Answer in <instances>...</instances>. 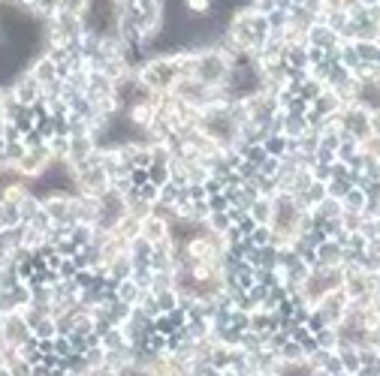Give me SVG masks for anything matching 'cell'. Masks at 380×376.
<instances>
[{
  "instance_id": "cell-36",
  "label": "cell",
  "mask_w": 380,
  "mask_h": 376,
  "mask_svg": "<svg viewBox=\"0 0 380 376\" xmlns=\"http://www.w3.org/2000/svg\"><path fill=\"white\" fill-rule=\"evenodd\" d=\"M27 226L36 229V232H46V235H48V229H52V220H48V214H46L43 208H39L36 214H34L31 220H27Z\"/></svg>"
},
{
  "instance_id": "cell-15",
  "label": "cell",
  "mask_w": 380,
  "mask_h": 376,
  "mask_svg": "<svg viewBox=\"0 0 380 376\" xmlns=\"http://www.w3.org/2000/svg\"><path fill=\"white\" fill-rule=\"evenodd\" d=\"M353 52L359 57V64H380V43H365V39H356Z\"/></svg>"
},
{
  "instance_id": "cell-12",
  "label": "cell",
  "mask_w": 380,
  "mask_h": 376,
  "mask_svg": "<svg viewBox=\"0 0 380 376\" xmlns=\"http://www.w3.org/2000/svg\"><path fill=\"white\" fill-rule=\"evenodd\" d=\"M139 295H142V289H139L133 280H118L115 289H112V298H115L118 304H127V307H136Z\"/></svg>"
},
{
  "instance_id": "cell-5",
  "label": "cell",
  "mask_w": 380,
  "mask_h": 376,
  "mask_svg": "<svg viewBox=\"0 0 380 376\" xmlns=\"http://www.w3.org/2000/svg\"><path fill=\"white\" fill-rule=\"evenodd\" d=\"M344 259V247L332 238H326L323 244L314 247V268H341Z\"/></svg>"
},
{
  "instance_id": "cell-39",
  "label": "cell",
  "mask_w": 380,
  "mask_h": 376,
  "mask_svg": "<svg viewBox=\"0 0 380 376\" xmlns=\"http://www.w3.org/2000/svg\"><path fill=\"white\" fill-rule=\"evenodd\" d=\"M326 181H350V169L344 166L341 160L329 162V178H326Z\"/></svg>"
},
{
  "instance_id": "cell-41",
  "label": "cell",
  "mask_w": 380,
  "mask_h": 376,
  "mask_svg": "<svg viewBox=\"0 0 380 376\" xmlns=\"http://www.w3.org/2000/svg\"><path fill=\"white\" fill-rule=\"evenodd\" d=\"M356 352H359V368H362V364H380V349L365 347V349H356Z\"/></svg>"
},
{
  "instance_id": "cell-19",
  "label": "cell",
  "mask_w": 380,
  "mask_h": 376,
  "mask_svg": "<svg viewBox=\"0 0 380 376\" xmlns=\"http://www.w3.org/2000/svg\"><path fill=\"white\" fill-rule=\"evenodd\" d=\"M341 208H344V211H356V214H362V208H365V193H362V190H356V187H350L344 196H341Z\"/></svg>"
},
{
  "instance_id": "cell-14",
  "label": "cell",
  "mask_w": 380,
  "mask_h": 376,
  "mask_svg": "<svg viewBox=\"0 0 380 376\" xmlns=\"http://www.w3.org/2000/svg\"><path fill=\"white\" fill-rule=\"evenodd\" d=\"M31 334H34L36 343H48V340L57 337V325H55L52 316H43V319H36V322L31 325Z\"/></svg>"
},
{
  "instance_id": "cell-34",
  "label": "cell",
  "mask_w": 380,
  "mask_h": 376,
  "mask_svg": "<svg viewBox=\"0 0 380 376\" xmlns=\"http://www.w3.org/2000/svg\"><path fill=\"white\" fill-rule=\"evenodd\" d=\"M359 235H362L365 241H380V220H362Z\"/></svg>"
},
{
  "instance_id": "cell-7",
  "label": "cell",
  "mask_w": 380,
  "mask_h": 376,
  "mask_svg": "<svg viewBox=\"0 0 380 376\" xmlns=\"http://www.w3.org/2000/svg\"><path fill=\"white\" fill-rule=\"evenodd\" d=\"M73 220L76 223H85V226H94L97 217H100V205H97V199L91 196H79V193H73Z\"/></svg>"
},
{
  "instance_id": "cell-26",
  "label": "cell",
  "mask_w": 380,
  "mask_h": 376,
  "mask_svg": "<svg viewBox=\"0 0 380 376\" xmlns=\"http://www.w3.org/2000/svg\"><path fill=\"white\" fill-rule=\"evenodd\" d=\"M182 181H169V184H163L160 187V193H157V202H163V205H175L178 202V196H182Z\"/></svg>"
},
{
  "instance_id": "cell-30",
  "label": "cell",
  "mask_w": 380,
  "mask_h": 376,
  "mask_svg": "<svg viewBox=\"0 0 380 376\" xmlns=\"http://www.w3.org/2000/svg\"><path fill=\"white\" fill-rule=\"evenodd\" d=\"M163 289H172V271H151L148 292H163Z\"/></svg>"
},
{
  "instance_id": "cell-43",
  "label": "cell",
  "mask_w": 380,
  "mask_h": 376,
  "mask_svg": "<svg viewBox=\"0 0 380 376\" xmlns=\"http://www.w3.org/2000/svg\"><path fill=\"white\" fill-rule=\"evenodd\" d=\"M31 376H55V368H48L46 361H39V364H31Z\"/></svg>"
},
{
  "instance_id": "cell-18",
  "label": "cell",
  "mask_w": 380,
  "mask_h": 376,
  "mask_svg": "<svg viewBox=\"0 0 380 376\" xmlns=\"http://www.w3.org/2000/svg\"><path fill=\"white\" fill-rule=\"evenodd\" d=\"M335 355H338V361H341V370H347L350 376L359 370V352L353 347H338Z\"/></svg>"
},
{
  "instance_id": "cell-4",
  "label": "cell",
  "mask_w": 380,
  "mask_h": 376,
  "mask_svg": "<svg viewBox=\"0 0 380 376\" xmlns=\"http://www.w3.org/2000/svg\"><path fill=\"white\" fill-rule=\"evenodd\" d=\"M0 334H4L6 347H13V349H18L22 343H27L34 337L31 325H27V319L22 316V313H9V316L0 319Z\"/></svg>"
},
{
  "instance_id": "cell-37",
  "label": "cell",
  "mask_w": 380,
  "mask_h": 376,
  "mask_svg": "<svg viewBox=\"0 0 380 376\" xmlns=\"http://www.w3.org/2000/svg\"><path fill=\"white\" fill-rule=\"evenodd\" d=\"M266 22H269V30H284L287 27V9H272V13L266 15Z\"/></svg>"
},
{
  "instance_id": "cell-23",
  "label": "cell",
  "mask_w": 380,
  "mask_h": 376,
  "mask_svg": "<svg viewBox=\"0 0 380 376\" xmlns=\"http://www.w3.org/2000/svg\"><path fill=\"white\" fill-rule=\"evenodd\" d=\"M9 292V298H13V304H15V310H25L27 304H31V286H27L25 280H18L13 289H6Z\"/></svg>"
},
{
  "instance_id": "cell-10",
  "label": "cell",
  "mask_w": 380,
  "mask_h": 376,
  "mask_svg": "<svg viewBox=\"0 0 380 376\" xmlns=\"http://www.w3.org/2000/svg\"><path fill=\"white\" fill-rule=\"evenodd\" d=\"M247 217L254 220V226H272V217H275L272 199L257 196V199L251 202V205H247Z\"/></svg>"
},
{
  "instance_id": "cell-1",
  "label": "cell",
  "mask_w": 380,
  "mask_h": 376,
  "mask_svg": "<svg viewBox=\"0 0 380 376\" xmlns=\"http://www.w3.org/2000/svg\"><path fill=\"white\" fill-rule=\"evenodd\" d=\"M229 60L221 57L217 52H212V48H205V52L196 55V67H194V78L203 81V85L208 88H221L226 81V73H229Z\"/></svg>"
},
{
  "instance_id": "cell-3",
  "label": "cell",
  "mask_w": 380,
  "mask_h": 376,
  "mask_svg": "<svg viewBox=\"0 0 380 376\" xmlns=\"http://www.w3.org/2000/svg\"><path fill=\"white\" fill-rule=\"evenodd\" d=\"M6 88H9V94H13V99H15L18 106H27V109H31V106H39V94H43V90H39V85L25 73V69L9 78V81H6Z\"/></svg>"
},
{
  "instance_id": "cell-33",
  "label": "cell",
  "mask_w": 380,
  "mask_h": 376,
  "mask_svg": "<svg viewBox=\"0 0 380 376\" xmlns=\"http://www.w3.org/2000/svg\"><path fill=\"white\" fill-rule=\"evenodd\" d=\"M338 220H341V229L347 232V235H350V232H359V226H362V214H356V211H341V217H338Z\"/></svg>"
},
{
  "instance_id": "cell-13",
  "label": "cell",
  "mask_w": 380,
  "mask_h": 376,
  "mask_svg": "<svg viewBox=\"0 0 380 376\" xmlns=\"http://www.w3.org/2000/svg\"><path fill=\"white\" fill-rule=\"evenodd\" d=\"M305 130H308L305 115H284V120H281V136H284V139L296 141V139L305 136Z\"/></svg>"
},
{
  "instance_id": "cell-21",
  "label": "cell",
  "mask_w": 380,
  "mask_h": 376,
  "mask_svg": "<svg viewBox=\"0 0 380 376\" xmlns=\"http://www.w3.org/2000/svg\"><path fill=\"white\" fill-rule=\"evenodd\" d=\"M39 208H43V202H39L36 190H31V193H27V196H25L22 202H18V214H22V223H27V220H31V217L36 214Z\"/></svg>"
},
{
  "instance_id": "cell-38",
  "label": "cell",
  "mask_w": 380,
  "mask_h": 376,
  "mask_svg": "<svg viewBox=\"0 0 380 376\" xmlns=\"http://www.w3.org/2000/svg\"><path fill=\"white\" fill-rule=\"evenodd\" d=\"M341 136L344 133H317V141H320V148H326V151H338V145H341Z\"/></svg>"
},
{
  "instance_id": "cell-22",
  "label": "cell",
  "mask_w": 380,
  "mask_h": 376,
  "mask_svg": "<svg viewBox=\"0 0 380 376\" xmlns=\"http://www.w3.org/2000/svg\"><path fill=\"white\" fill-rule=\"evenodd\" d=\"M275 355H278V361H281V364H287V361H302V358H305V352H302V347H299L296 340H284L281 349H278Z\"/></svg>"
},
{
  "instance_id": "cell-45",
  "label": "cell",
  "mask_w": 380,
  "mask_h": 376,
  "mask_svg": "<svg viewBox=\"0 0 380 376\" xmlns=\"http://www.w3.org/2000/svg\"><path fill=\"white\" fill-rule=\"evenodd\" d=\"M0 376H9V370L4 368V364H0Z\"/></svg>"
},
{
  "instance_id": "cell-42",
  "label": "cell",
  "mask_w": 380,
  "mask_h": 376,
  "mask_svg": "<svg viewBox=\"0 0 380 376\" xmlns=\"http://www.w3.org/2000/svg\"><path fill=\"white\" fill-rule=\"evenodd\" d=\"M9 313H18V310H15L13 298H9V292H6V289H0V319L9 316Z\"/></svg>"
},
{
  "instance_id": "cell-25",
  "label": "cell",
  "mask_w": 380,
  "mask_h": 376,
  "mask_svg": "<svg viewBox=\"0 0 380 376\" xmlns=\"http://www.w3.org/2000/svg\"><path fill=\"white\" fill-rule=\"evenodd\" d=\"M212 6H215V0H182V9L187 15H194V18H203L212 13Z\"/></svg>"
},
{
  "instance_id": "cell-31",
  "label": "cell",
  "mask_w": 380,
  "mask_h": 376,
  "mask_svg": "<svg viewBox=\"0 0 380 376\" xmlns=\"http://www.w3.org/2000/svg\"><path fill=\"white\" fill-rule=\"evenodd\" d=\"M145 175H148V181H151V184H157V187H163V184H169V181H172V175H169V166H148Z\"/></svg>"
},
{
  "instance_id": "cell-20",
  "label": "cell",
  "mask_w": 380,
  "mask_h": 376,
  "mask_svg": "<svg viewBox=\"0 0 380 376\" xmlns=\"http://www.w3.org/2000/svg\"><path fill=\"white\" fill-rule=\"evenodd\" d=\"M203 226L208 229V232H215V235H224V232L233 226V223H229V217H226V211H212V214L205 217V223Z\"/></svg>"
},
{
  "instance_id": "cell-2",
  "label": "cell",
  "mask_w": 380,
  "mask_h": 376,
  "mask_svg": "<svg viewBox=\"0 0 380 376\" xmlns=\"http://www.w3.org/2000/svg\"><path fill=\"white\" fill-rule=\"evenodd\" d=\"M314 310L320 313V319H323L326 328H335V325L344 319V310H347L344 292L341 289H332V292H326V295H320V301L314 304Z\"/></svg>"
},
{
  "instance_id": "cell-40",
  "label": "cell",
  "mask_w": 380,
  "mask_h": 376,
  "mask_svg": "<svg viewBox=\"0 0 380 376\" xmlns=\"http://www.w3.org/2000/svg\"><path fill=\"white\" fill-rule=\"evenodd\" d=\"M136 193H139V199H145L148 205H154V202H157V193H160V187H157V184H151V181H145L142 187H136Z\"/></svg>"
},
{
  "instance_id": "cell-28",
  "label": "cell",
  "mask_w": 380,
  "mask_h": 376,
  "mask_svg": "<svg viewBox=\"0 0 380 376\" xmlns=\"http://www.w3.org/2000/svg\"><path fill=\"white\" fill-rule=\"evenodd\" d=\"M311 373H314V368L305 358L302 361H287V364H281V370H278V376H311Z\"/></svg>"
},
{
  "instance_id": "cell-35",
  "label": "cell",
  "mask_w": 380,
  "mask_h": 376,
  "mask_svg": "<svg viewBox=\"0 0 380 376\" xmlns=\"http://www.w3.org/2000/svg\"><path fill=\"white\" fill-rule=\"evenodd\" d=\"M269 238H272V229H269V226H254L251 235H247V241H251L254 247H266Z\"/></svg>"
},
{
  "instance_id": "cell-9",
  "label": "cell",
  "mask_w": 380,
  "mask_h": 376,
  "mask_svg": "<svg viewBox=\"0 0 380 376\" xmlns=\"http://www.w3.org/2000/svg\"><path fill=\"white\" fill-rule=\"evenodd\" d=\"M341 211H344V208H341V199L326 196V199H320L317 205L311 208V214H314V220H317V226H323V223L341 217Z\"/></svg>"
},
{
  "instance_id": "cell-11",
  "label": "cell",
  "mask_w": 380,
  "mask_h": 376,
  "mask_svg": "<svg viewBox=\"0 0 380 376\" xmlns=\"http://www.w3.org/2000/svg\"><path fill=\"white\" fill-rule=\"evenodd\" d=\"M130 274H133V262H130L127 253H118L115 259L106 262V277L118 283V280H130Z\"/></svg>"
},
{
  "instance_id": "cell-8",
  "label": "cell",
  "mask_w": 380,
  "mask_h": 376,
  "mask_svg": "<svg viewBox=\"0 0 380 376\" xmlns=\"http://www.w3.org/2000/svg\"><path fill=\"white\" fill-rule=\"evenodd\" d=\"M139 235H142L145 241H151V247H154V244L169 238V223H163V220H157V217L148 214V217L139 220Z\"/></svg>"
},
{
  "instance_id": "cell-29",
  "label": "cell",
  "mask_w": 380,
  "mask_h": 376,
  "mask_svg": "<svg viewBox=\"0 0 380 376\" xmlns=\"http://www.w3.org/2000/svg\"><path fill=\"white\" fill-rule=\"evenodd\" d=\"M263 151H266L269 157H284L287 139H284V136H266V139H263Z\"/></svg>"
},
{
  "instance_id": "cell-16",
  "label": "cell",
  "mask_w": 380,
  "mask_h": 376,
  "mask_svg": "<svg viewBox=\"0 0 380 376\" xmlns=\"http://www.w3.org/2000/svg\"><path fill=\"white\" fill-rule=\"evenodd\" d=\"M15 352H18V358H22L25 364H39V361H43V343H36L34 337L27 343H22Z\"/></svg>"
},
{
  "instance_id": "cell-44",
  "label": "cell",
  "mask_w": 380,
  "mask_h": 376,
  "mask_svg": "<svg viewBox=\"0 0 380 376\" xmlns=\"http://www.w3.org/2000/svg\"><path fill=\"white\" fill-rule=\"evenodd\" d=\"M353 376H380V364H362Z\"/></svg>"
},
{
  "instance_id": "cell-17",
  "label": "cell",
  "mask_w": 380,
  "mask_h": 376,
  "mask_svg": "<svg viewBox=\"0 0 380 376\" xmlns=\"http://www.w3.org/2000/svg\"><path fill=\"white\" fill-rule=\"evenodd\" d=\"M82 364H85V370L106 368V349H100V343H97V347H88V349L82 352Z\"/></svg>"
},
{
  "instance_id": "cell-32",
  "label": "cell",
  "mask_w": 380,
  "mask_h": 376,
  "mask_svg": "<svg viewBox=\"0 0 380 376\" xmlns=\"http://www.w3.org/2000/svg\"><path fill=\"white\" fill-rule=\"evenodd\" d=\"M25 154H27V148L22 145V141H6V145H4V157H6L9 166H15V162L22 160Z\"/></svg>"
},
{
  "instance_id": "cell-24",
  "label": "cell",
  "mask_w": 380,
  "mask_h": 376,
  "mask_svg": "<svg viewBox=\"0 0 380 376\" xmlns=\"http://www.w3.org/2000/svg\"><path fill=\"white\" fill-rule=\"evenodd\" d=\"M314 343H317V349H326V352H335L338 349V334L335 328H320L317 334H311Z\"/></svg>"
},
{
  "instance_id": "cell-27",
  "label": "cell",
  "mask_w": 380,
  "mask_h": 376,
  "mask_svg": "<svg viewBox=\"0 0 380 376\" xmlns=\"http://www.w3.org/2000/svg\"><path fill=\"white\" fill-rule=\"evenodd\" d=\"M154 301H157V310H160V313H172V310H178V295H175V289L154 292Z\"/></svg>"
},
{
  "instance_id": "cell-6",
  "label": "cell",
  "mask_w": 380,
  "mask_h": 376,
  "mask_svg": "<svg viewBox=\"0 0 380 376\" xmlns=\"http://www.w3.org/2000/svg\"><path fill=\"white\" fill-rule=\"evenodd\" d=\"M305 39H308V46L320 48L323 55H329V52H335V48H338V36H335L323 22H314L311 27H308V30H305Z\"/></svg>"
}]
</instances>
